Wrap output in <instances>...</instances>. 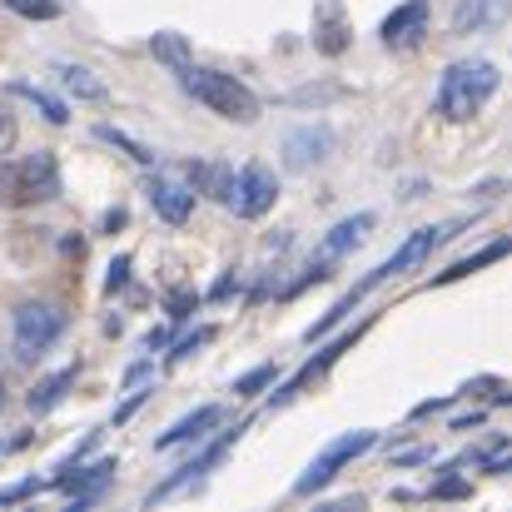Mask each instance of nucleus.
Listing matches in <instances>:
<instances>
[{"label": "nucleus", "instance_id": "19", "mask_svg": "<svg viewBox=\"0 0 512 512\" xmlns=\"http://www.w3.org/2000/svg\"><path fill=\"white\" fill-rule=\"evenodd\" d=\"M10 95H20V100H30V105H35V110H40V115H45L50 125H65V120H70V110H65V105H60L55 95H45V90H35V85H20V80H15V85H10Z\"/></svg>", "mask_w": 512, "mask_h": 512}, {"label": "nucleus", "instance_id": "18", "mask_svg": "<svg viewBox=\"0 0 512 512\" xmlns=\"http://www.w3.org/2000/svg\"><path fill=\"white\" fill-rule=\"evenodd\" d=\"M55 75H60V85H65L75 100H105V95H110L85 65H55Z\"/></svg>", "mask_w": 512, "mask_h": 512}, {"label": "nucleus", "instance_id": "29", "mask_svg": "<svg viewBox=\"0 0 512 512\" xmlns=\"http://www.w3.org/2000/svg\"><path fill=\"white\" fill-rule=\"evenodd\" d=\"M463 493H468V483H463V478H453V483L433 488V498H463Z\"/></svg>", "mask_w": 512, "mask_h": 512}, {"label": "nucleus", "instance_id": "23", "mask_svg": "<svg viewBox=\"0 0 512 512\" xmlns=\"http://www.w3.org/2000/svg\"><path fill=\"white\" fill-rule=\"evenodd\" d=\"M274 378H279V368H274V363H259L254 373H244V378H234V393H244V398H249V393H259V388H269Z\"/></svg>", "mask_w": 512, "mask_h": 512}, {"label": "nucleus", "instance_id": "5", "mask_svg": "<svg viewBox=\"0 0 512 512\" xmlns=\"http://www.w3.org/2000/svg\"><path fill=\"white\" fill-rule=\"evenodd\" d=\"M60 334H65V309L60 304L35 299V304H20L15 309V358L20 363H35Z\"/></svg>", "mask_w": 512, "mask_h": 512}, {"label": "nucleus", "instance_id": "20", "mask_svg": "<svg viewBox=\"0 0 512 512\" xmlns=\"http://www.w3.org/2000/svg\"><path fill=\"white\" fill-rule=\"evenodd\" d=\"M150 50H155V60H165L170 70H179V65L189 60V45H184V35H174V30H160V35H150Z\"/></svg>", "mask_w": 512, "mask_h": 512}, {"label": "nucleus", "instance_id": "2", "mask_svg": "<svg viewBox=\"0 0 512 512\" xmlns=\"http://www.w3.org/2000/svg\"><path fill=\"white\" fill-rule=\"evenodd\" d=\"M498 85H503V75L493 60H453L438 80V115L463 125L498 95Z\"/></svg>", "mask_w": 512, "mask_h": 512}, {"label": "nucleus", "instance_id": "10", "mask_svg": "<svg viewBox=\"0 0 512 512\" xmlns=\"http://www.w3.org/2000/svg\"><path fill=\"white\" fill-rule=\"evenodd\" d=\"M239 433H244V423H234V428H229V433H224L219 443H209V448H204L199 458H189L184 468H174L170 478H165V483H160V488H155V493H150L145 503H165L170 493H179V488H189L194 478H204V473H209V468H214V463H219V458L229 453V443H239Z\"/></svg>", "mask_w": 512, "mask_h": 512}, {"label": "nucleus", "instance_id": "6", "mask_svg": "<svg viewBox=\"0 0 512 512\" xmlns=\"http://www.w3.org/2000/svg\"><path fill=\"white\" fill-rule=\"evenodd\" d=\"M373 443H378V433H368V428H358V433H343V438H334V443H329V448H324V453H319V458H314L309 468H304V478L294 483V493H299V498H309V493L329 488V483L339 478L343 468H348L353 458H363V453H368Z\"/></svg>", "mask_w": 512, "mask_h": 512}, {"label": "nucleus", "instance_id": "30", "mask_svg": "<svg viewBox=\"0 0 512 512\" xmlns=\"http://www.w3.org/2000/svg\"><path fill=\"white\" fill-rule=\"evenodd\" d=\"M10 135H15V120H10V115H5V110H0V150H5V145H10Z\"/></svg>", "mask_w": 512, "mask_h": 512}, {"label": "nucleus", "instance_id": "12", "mask_svg": "<svg viewBox=\"0 0 512 512\" xmlns=\"http://www.w3.org/2000/svg\"><path fill=\"white\" fill-rule=\"evenodd\" d=\"M219 418H224V408H219V403H204V408L184 413L174 428H165V433L155 438V448H160V453H170V448H179V443H204V438H209V428H219Z\"/></svg>", "mask_w": 512, "mask_h": 512}, {"label": "nucleus", "instance_id": "4", "mask_svg": "<svg viewBox=\"0 0 512 512\" xmlns=\"http://www.w3.org/2000/svg\"><path fill=\"white\" fill-rule=\"evenodd\" d=\"M150 209L165 219V224H184L194 214V199H199V165H165L150 179Z\"/></svg>", "mask_w": 512, "mask_h": 512}, {"label": "nucleus", "instance_id": "9", "mask_svg": "<svg viewBox=\"0 0 512 512\" xmlns=\"http://www.w3.org/2000/svg\"><path fill=\"white\" fill-rule=\"evenodd\" d=\"M334 155V130L324 125V120H309V125H294L289 135H284V165L289 170H314V165H324Z\"/></svg>", "mask_w": 512, "mask_h": 512}, {"label": "nucleus", "instance_id": "24", "mask_svg": "<svg viewBox=\"0 0 512 512\" xmlns=\"http://www.w3.org/2000/svg\"><path fill=\"white\" fill-rule=\"evenodd\" d=\"M15 15H25V20H55L60 15V5L55 0H5Z\"/></svg>", "mask_w": 512, "mask_h": 512}, {"label": "nucleus", "instance_id": "14", "mask_svg": "<svg viewBox=\"0 0 512 512\" xmlns=\"http://www.w3.org/2000/svg\"><path fill=\"white\" fill-rule=\"evenodd\" d=\"M503 10H508L503 0H458L453 5V35H478V30L498 25Z\"/></svg>", "mask_w": 512, "mask_h": 512}, {"label": "nucleus", "instance_id": "11", "mask_svg": "<svg viewBox=\"0 0 512 512\" xmlns=\"http://www.w3.org/2000/svg\"><path fill=\"white\" fill-rule=\"evenodd\" d=\"M383 45L388 50H413L423 35H428V0H403L388 20H383Z\"/></svg>", "mask_w": 512, "mask_h": 512}, {"label": "nucleus", "instance_id": "27", "mask_svg": "<svg viewBox=\"0 0 512 512\" xmlns=\"http://www.w3.org/2000/svg\"><path fill=\"white\" fill-rule=\"evenodd\" d=\"M125 279H130V259L120 254V259L110 264V279H105V294H115V289H125Z\"/></svg>", "mask_w": 512, "mask_h": 512}, {"label": "nucleus", "instance_id": "15", "mask_svg": "<svg viewBox=\"0 0 512 512\" xmlns=\"http://www.w3.org/2000/svg\"><path fill=\"white\" fill-rule=\"evenodd\" d=\"M110 473H115V458H105V463H95V468H80L75 478H70V473H60V478H55V488H65V493L75 498V508H85V503H95V488H105V483H110Z\"/></svg>", "mask_w": 512, "mask_h": 512}, {"label": "nucleus", "instance_id": "26", "mask_svg": "<svg viewBox=\"0 0 512 512\" xmlns=\"http://www.w3.org/2000/svg\"><path fill=\"white\" fill-rule=\"evenodd\" d=\"M35 493H40V483H15V488H0V508L25 503V498H35Z\"/></svg>", "mask_w": 512, "mask_h": 512}, {"label": "nucleus", "instance_id": "31", "mask_svg": "<svg viewBox=\"0 0 512 512\" xmlns=\"http://www.w3.org/2000/svg\"><path fill=\"white\" fill-rule=\"evenodd\" d=\"M140 403H145V393H135V398H130V403H125V408H120V413H115V423H125V418H130V413H135V408H140Z\"/></svg>", "mask_w": 512, "mask_h": 512}, {"label": "nucleus", "instance_id": "13", "mask_svg": "<svg viewBox=\"0 0 512 512\" xmlns=\"http://www.w3.org/2000/svg\"><path fill=\"white\" fill-rule=\"evenodd\" d=\"M314 50H324V55H343V50H348L343 0H319V5H314Z\"/></svg>", "mask_w": 512, "mask_h": 512}, {"label": "nucleus", "instance_id": "7", "mask_svg": "<svg viewBox=\"0 0 512 512\" xmlns=\"http://www.w3.org/2000/svg\"><path fill=\"white\" fill-rule=\"evenodd\" d=\"M453 229H458V224H423V229H413V234H408V239H403V244H398V249H393L368 279H373V284H388L393 274H413V269H423V264L453 239Z\"/></svg>", "mask_w": 512, "mask_h": 512}, {"label": "nucleus", "instance_id": "17", "mask_svg": "<svg viewBox=\"0 0 512 512\" xmlns=\"http://www.w3.org/2000/svg\"><path fill=\"white\" fill-rule=\"evenodd\" d=\"M75 373H80V368H60V373H50L45 383H35V393H30V413H50V408L75 388Z\"/></svg>", "mask_w": 512, "mask_h": 512}, {"label": "nucleus", "instance_id": "22", "mask_svg": "<svg viewBox=\"0 0 512 512\" xmlns=\"http://www.w3.org/2000/svg\"><path fill=\"white\" fill-rule=\"evenodd\" d=\"M508 254V239H498V244H488L483 254H473V259H463V264H453L443 279H463V274H473V269H483V264H493V259H503Z\"/></svg>", "mask_w": 512, "mask_h": 512}, {"label": "nucleus", "instance_id": "1", "mask_svg": "<svg viewBox=\"0 0 512 512\" xmlns=\"http://www.w3.org/2000/svg\"><path fill=\"white\" fill-rule=\"evenodd\" d=\"M179 85H184V95H194L219 120H234V125H254L259 120V95L229 70H209V65H189L184 60L179 65Z\"/></svg>", "mask_w": 512, "mask_h": 512}, {"label": "nucleus", "instance_id": "28", "mask_svg": "<svg viewBox=\"0 0 512 512\" xmlns=\"http://www.w3.org/2000/svg\"><path fill=\"white\" fill-rule=\"evenodd\" d=\"M189 309H194V294H189V289H174L170 294V314L174 319H189Z\"/></svg>", "mask_w": 512, "mask_h": 512}, {"label": "nucleus", "instance_id": "8", "mask_svg": "<svg viewBox=\"0 0 512 512\" xmlns=\"http://www.w3.org/2000/svg\"><path fill=\"white\" fill-rule=\"evenodd\" d=\"M274 199H279V179H274V170H264V165H244V170L229 179L224 209L239 214V219H259V214L274 209Z\"/></svg>", "mask_w": 512, "mask_h": 512}, {"label": "nucleus", "instance_id": "25", "mask_svg": "<svg viewBox=\"0 0 512 512\" xmlns=\"http://www.w3.org/2000/svg\"><path fill=\"white\" fill-rule=\"evenodd\" d=\"M204 343H209V329H199V334H189V339H179V343H174V353H170V363H184V358H189L194 348H204Z\"/></svg>", "mask_w": 512, "mask_h": 512}, {"label": "nucleus", "instance_id": "3", "mask_svg": "<svg viewBox=\"0 0 512 512\" xmlns=\"http://www.w3.org/2000/svg\"><path fill=\"white\" fill-rule=\"evenodd\" d=\"M60 199V165L50 150L0 160V209H30Z\"/></svg>", "mask_w": 512, "mask_h": 512}, {"label": "nucleus", "instance_id": "16", "mask_svg": "<svg viewBox=\"0 0 512 512\" xmlns=\"http://www.w3.org/2000/svg\"><path fill=\"white\" fill-rule=\"evenodd\" d=\"M368 229H373V214H353V219L334 224L329 239H324V249H319V259H339V254H348V249H358Z\"/></svg>", "mask_w": 512, "mask_h": 512}, {"label": "nucleus", "instance_id": "21", "mask_svg": "<svg viewBox=\"0 0 512 512\" xmlns=\"http://www.w3.org/2000/svg\"><path fill=\"white\" fill-rule=\"evenodd\" d=\"M95 140H105V145H120V150H125L135 165H155V155H150L140 140H130L125 130H115V125H100V130H95Z\"/></svg>", "mask_w": 512, "mask_h": 512}]
</instances>
